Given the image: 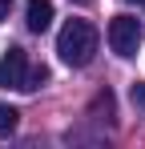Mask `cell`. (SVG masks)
<instances>
[{
  "label": "cell",
  "mask_w": 145,
  "mask_h": 149,
  "mask_svg": "<svg viewBox=\"0 0 145 149\" xmlns=\"http://www.w3.org/2000/svg\"><path fill=\"white\" fill-rule=\"evenodd\" d=\"M45 81H48V69L40 65V69H28V77H24V85H20V89H24V93H32V89H40Z\"/></svg>",
  "instance_id": "6"
},
{
  "label": "cell",
  "mask_w": 145,
  "mask_h": 149,
  "mask_svg": "<svg viewBox=\"0 0 145 149\" xmlns=\"http://www.w3.org/2000/svg\"><path fill=\"white\" fill-rule=\"evenodd\" d=\"M24 77H28V56H24V49H12L0 56V89H20Z\"/></svg>",
  "instance_id": "3"
},
{
  "label": "cell",
  "mask_w": 145,
  "mask_h": 149,
  "mask_svg": "<svg viewBox=\"0 0 145 149\" xmlns=\"http://www.w3.org/2000/svg\"><path fill=\"white\" fill-rule=\"evenodd\" d=\"M109 49L117 52V56H137L141 49V20L137 16H113L109 20Z\"/></svg>",
  "instance_id": "2"
},
{
  "label": "cell",
  "mask_w": 145,
  "mask_h": 149,
  "mask_svg": "<svg viewBox=\"0 0 145 149\" xmlns=\"http://www.w3.org/2000/svg\"><path fill=\"white\" fill-rule=\"evenodd\" d=\"M133 105H145V85H141V81L133 85Z\"/></svg>",
  "instance_id": "7"
},
{
  "label": "cell",
  "mask_w": 145,
  "mask_h": 149,
  "mask_svg": "<svg viewBox=\"0 0 145 149\" xmlns=\"http://www.w3.org/2000/svg\"><path fill=\"white\" fill-rule=\"evenodd\" d=\"M16 125H20V113H16L12 105H0V137H8Z\"/></svg>",
  "instance_id": "5"
},
{
  "label": "cell",
  "mask_w": 145,
  "mask_h": 149,
  "mask_svg": "<svg viewBox=\"0 0 145 149\" xmlns=\"http://www.w3.org/2000/svg\"><path fill=\"white\" fill-rule=\"evenodd\" d=\"M97 45H101V36H97V28L89 20H69V24L61 28V36H56V52L72 69H85L97 56Z\"/></svg>",
  "instance_id": "1"
},
{
  "label": "cell",
  "mask_w": 145,
  "mask_h": 149,
  "mask_svg": "<svg viewBox=\"0 0 145 149\" xmlns=\"http://www.w3.org/2000/svg\"><path fill=\"white\" fill-rule=\"evenodd\" d=\"M129 4H141V8H145V0H129Z\"/></svg>",
  "instance_id": "9"
},
{
  "label": "cell",
  "mask_w": 145,
  "mask_h": 149,
  "mask_svg": "<svg viewBox=\"0 0 145 149\" xmlns=\"http://www.w3.org/2000/svg\"><path fill=\"white\" fill-rule=\"evenodd\" d=\"M24 24H28V32H45V28L52 24V0H28Z\"/></svg>",
  "instance_id": "4"
},
{
  "label": "cell",
  "mask_w": 145,
  "mask_h": 149,
  "mask_svg": "<svg viewBox=\"0 0 145 149\" xmlns=\"http://www.w3.org/2000/svg\"><path fill=\"white\" fill-rule=\"evenodd\" d=\"M12 4H16V0H0V20H8V12H12Z\"/></svg>",
  "instance_id": "8"
},
{
  "label": "cell",
  "mask_w": 145,
  "mask_h": 149,
  "mask_svg": "<svg viewBox=\"0 0 145 149\" xmlns=\"http://www.w3.org/2000/svg\"><path fill=\"white\" fill-rule=\"evenodd\" d=\"M72 4H89V0H72Z\"/></svg>",
  "instance_id": "10"
}]
</instances>
